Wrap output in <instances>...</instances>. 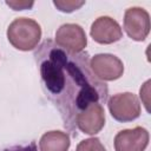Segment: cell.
Masks as SVG:
<instances>
[{
	"instance_id": "obj_1",
	"label": "cell",
	"mask_w": 151,
	"mask_h": 151,
	"mask_svg": "<svg viewBox=\"0 0 151 151\" xmlns=\"http://www.w3.org/2000/svg\"><path fill=\"white\" fill-rule=\"evenodd\" d=\"M42 90L58 110L64 127L77 136V118L92 104L106 103L109 88L90 66L87 52H70L53 40H44L34 51Z\"/></svg>"
},
{
	"instance_id": "obj_2",
	"label": "cell",
	"mask_w": 151,
	"mask_h": 151,
	"mask_svg": "<svg viewBox=\"0 0 151 151\" xmlns=\"http://www.w3.org/2000/svg\"><path fill=\"white\" fill-rule=\"evenodd\" d=\"M41 38L40 25L31 18H17L7 28L9 44L20 51L34 50Z\"/></svg>"
},
{
	"instance_id": "obj_3",
	"label": "cell",
	"mask_w": 151,
	"mask_h": 151,
	"mask_svg": "<svg viewBox=\"0 0 151 151\" xmlns=\"http://www.w3.org/2000/svg\"><path fill=\"white\" fill-rule=\"evenodd\" d=\"M107 106L113 119L120 123L132 122L140 116V103L136 94L123 92L113 94L107 100Z\"/></svg>"
},
{
	"instance_id": "obj_4",
	"label": "cell",
	"mask_w": 151,
	"mask_h": 151,
	"mask_svg": "<svg viewBox=\"0 0 151 151\" xmlns=\"http://www.w3.org/2000/svg\"><path fill=\"white\" fill-rule=\"evenodd\" d=\"M90 66L94 76L101 81L119 79L124 73L123 61L110 53H99L90 59Z\"/></svg>"
},
{
	"instance_id": "obj_5",
	"label": "cell",
	"mask_w": 151,
	"mask_h": 151,
	"mask_svg": "<svg viewBox=\"0 0 151 151\" xmlns=\"http://www.w3.org/2000/svg\"><path fill=\"white\" fill-rule=\"evenodd\" d=\"M150 14L142 7H130L124 14V29L136 41H143L150 32Z\"/></svg>"
},
{
	"instance_id": "obj_6",
	"label": "cell",
	"mask_w": 151,
	"mask_h": 151,
	"mask_svg": "<svg viewBox=\"0 0 151 151\" xmlns=\"http://www.w3.org/2000/svg\"><path fill=\"white\" fill-rule=\"evenodd\" d=\"M58 46L70 52H83L87 45V38L84 28L77 24H64L55 32V41Z\"/></svg>"
},
{
	"instance_id": "obj_7",
	"label": "cell",
	"mask_w": 151,
	"mask_h": 151,
	"mask_svg": "<svg viewBox=\"0 0 151 151\" xmlns=\"http://www.w3.org/2000/svg\"><path fill=\"white\" fill-rule=\"evenodd\" d=\"M149 132L142 126L119 131L114 137L116 151H145L149 145Z\"/></svg>"
},
{
	"instance_id": "obj_8",
	"label": "cell",
	"mask_w": 151,
	"mask_h": 151,
	"mask_svg": "<svg viewBox=\"0 0 151 151\" xmlns=\"http://www.w3.org/2000/svg\"><path fill=\"white\" fill-rule=\"evenodd\" d=\"M90 34L92 39L101 45L113 44L122 39L123 31L120 25L111 17H99L91 25Z\"/></svg>"
},
{
	"instance_id": "obj_9",
	"label": "cell",
	"mask_w": 151,
	"mask_h": 151,
	"mask_svg": "<svg viewBox=\"0 0 151 151\" xmlns=\"http://www.w3.org/2000/svg\"><path fill=\"white\" fill-rule=\"evenodd\" d=\"M105 125V111L101 104L87 106L77 118V129L86 134H96Z\"/></svg>"
},
{
	"instance_id": "obj_10",
	"label": "cell",
	"mask_w": 151,
	"mask_h": 151,
	"mask_svg": "<svg viewBox=\"0 0 151 151\" xmlns=\"http://www.w3.org/2000/svg\"><path fill=\"white\" fill-rule=\"evenodd\" d=\"M70 145V136L63 131L45 132L39 140L40 151H67Z\"/></svg>"
},
{
	"instance_id": "obj_11",
	"label": "cell",
	"mask_w": 151,
	"mask_h": 151,
	"mask_svg": "<svg viewBox=\"0 0 151 151\" xmlns=\"http://www.w3.org/2000/svg\"><path fill=\"white\" fill-rule=\"evenodd\" d=\"M76 151H106V149L101 144L99 138L92 137V138H87V139L81 140L77 145Z\"/></svg>"
},
{
	"instance_id": "obj_12",
	"label": "cell",
	"mask_w": 151,
	"mask_h": 151,
	"mask_svg": "<svg viewBox=\"0 0 151 151\" xmlns=\"http://www.w3.org/2000/svg\"><path fill=\"white\" fill-rule=\"evenodd\" d=\"M85 4V1H70V0H57L53 1V5L61 12H66V13H71L73 11L79 9L83 5Z\"/></svg>"
},
{
	"instance_id": "obj_13",
	"label": "cell",
	"mask_w": 151,
	"mask_h": 151,
	"mask_svg": "<svg viewBox=\"0 0 151 151\" xmlns=\"http://www.w3.org/2000/svg\"><path fill=\"white\" fill-rule=\"evenodd\" d=\"M6 5L12 7L14 11H22V9H26V8H31L34 2L33 1H6Z\"/></svg>"
},
{
	"instance_id": "obj_14",
	"label": "cell",
	"mask_w": 151,
	"mask_h": 151,
	"mask_svg": "<svg viewBox=\"0 0 151 151\" xmlns=\"http://www.w3.org/2000/svg\"><path fill=\"white\" fill-rule=\"evenodd\" d=\"M0 151H38L37 145L34 142H32L28 145H15V146H9V147H5L1 149Z\"/></svg>"
}]
</instances>
